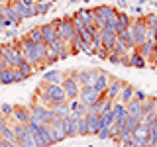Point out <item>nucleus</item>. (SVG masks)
<instances>
[{"mask_svg": "<svg viewBox=\"0 0 157 147\" xmlns=\"http://www.w3.org/2000/svg\"><path fill=\"white\" fill-rule=\"evenodd\" d=\"M24 4H26V6L29 8V10H36V2H33V0H22Z\"/></svg>", "mask_w": 157, "mask_h": 147, "instance_id": "52", "label": "nucleus"}, {"mask_svg": "<svg viewBox=\"0 0 157 147\" xmlns=\"http://www.w3.org/2000/svg\"><path fill=\"white\" fill-rule=\"evenodd\" d=\"M126 114H128L126 104H122V102L114 100V104H112V116H114V122H116V120H120V118H124Z\"/></svg>", "mask_w": 157, "mask_h": 147, "instance_id": "27", "label": "nucleus"}, {"mask_svg": "<svg viewBox=\"0 0 157 147\" xmlns=\"http://www.w3.org/2000/svg\"><path fill=\"white\" fill-rule=\"evenodd\" d=\"M6 37H16V29L8 28V29H6Z\"/></svg>", "mask_w": 157, "mask_h": 147, "instance_id": "53", "label": "nucleus"}, {"mask_svg": "<svg viewBox=\"0 0 157 147\" xmlns=\"http://www.w3.org/2000/svg\"><path fill=\"white\" fill-rule=\"evenodd\" d=\"M0 49H2V61H4V65H6V69H16L24 63V55L20 53L16 41L0 43Z\"/></svg>", "mask_w": 157, "mask_h": 147, "instance_id": "2", "label": "nucleus"}, {"mask_svg": "<svg viewBox=\"0 0 157 147\" xmlns=\"http://www.w3.org/2000/svg\"><path fill=\"white\" fill-rule=\"evenodd\" d=\"M32 135H33V141H36V145L37 147H49V143H47V139L43 137L39 131H32Z\"/></svg>", "mask_w": 157, "mask_h": 147, "instance_id": "40", "label": "nucleus"}, {"mask_svg": "<svg viewBox=\"0 0 157 147\" xmlns=\"http://www.w3.org/2000/svg\"><path fill=\"white\" fill-rule=\"evenodd\" d=\"M155 41H157V28H155Z\"/></svg>", "mask_w": 157, "mask_h": 147, "instance_id": "57", "label": "nucleus"}, {"mask_svg": "<svg viewBox=\"0 0 157 147\" xmlns=\"http://www.w3.org/2000/svg\"><path fill=\"white\" fill-rule=\"evenodd\" d=\"M98 98H100V94L94 90V88H81V94H78V100L82 102L86 108L94 106L98 102Z\"/></svg>", "mask_w": 157, "mask_h": 147, "instance_id": "10", "label": "nucleus"}, {"mask_svg": "<svg viewBox=\"0 0 157 147\" xmlns=\"http://www.w3.org/2000/svg\"><path fill=\"white\" fill-rule=\"evenodd\" d=\"M2 139H4V141H16V131H14V127H10V126L4 127Z\"/></svg>", "mask_w": 157, "mask_h": 147, "instance_id": "37", "label": "nucleus"}, {"mask_svg": "<svg viewBox=\"0 0 157 147\" xmlns=\"http://www.w3.org/2000/svg\"><path fill=\"white\" fill-rule=\"evenodd\" d=\"M112 104H114V100H110L108 96H100L98 98V102L94 106H90L88 108V112H94V114H104V112H108V110H112Z\"/></svg>", "mask_w": 157, "mask_h": 147, "instance_id": "14", "label": "nucleus"}, {"mask_svg": "<svg viewBox=\"0 0 157 147\" xmlns=\"http://www.w3.org/2000/svg\"><path fill=\"white\" fill-rule=\"evenodd\" d=\"M57 61H59V55H55V53H51V51H49L47 55H45V59H43V67H49V65H55Z\"/></svg>", "mask_w": 157, "mask_h": 147, "instance_id": "41", "label": "nucleus"}, {"mask_svg": "<svg viewBox=\"0 0 157 147\" xmlns=\"http://www.w3.org/2000/svg\"><path fill=\"white\" fill-rule=\"evenodd\" d=\"M92 10H94V14L104 18L106 22H116V18H118V8L110 6V4H102V6H96Z\"/></svg>", "mask_w": 157, "mask_h": 147, "instance_id": "12", "label": "nucleus"}, {"mask_svg": "<svg viewBox=\"0 0 157 147\" xmlns=\"http://www.w3.org/2000/svg\"><path fill=\"white\" fill-rule=\"evenodd\" d=\"M130 24H132V18L128 16L126 12H120L118 10V18H116V33H122L124 29L130 28Z\"/></svg>", "mask_w": 157, "mask_h": 147, "instance_id": "21", "label": "nucleus"}, {"mask_svg": "<svg viewBox=\"0 0 157 147\" xmlns=\"http://www.w3.org/2000/svg\"><path fill=\"white\" fill-rule=\"evenodd\" d=\"M147 134H149V126L144 124V122H141V124L137 126L134 131H132V135H134V137H137V139H144V141H147Z\"/></svg>", "mask_w": 157, "mask_h": 147, "instance_id": "29", "label": "nucleus"}, {"mask_svg": "<svg viewBox=\"0 0 157 147\" xmlns=\"http://www.w3.org/2000/svg\"><path fill=\"white\" fill-rule=\"evenodd\" d=\"M110 53H118V55H126V53H130V51L126 49V45H124V43H122V41H118V39H116V43L112 45Z\"/></svg>", "mask_w": 157, "mask_h": 147, "instance_id": "38", "label": "nucleus"}, {"mask_svg": "<svg viewBox=\"0 0 157 147\" xmlns=\"http://www.w3.org/2000/svg\"><path fill=\"white\" fill-rule=\"evenodd\" d=\"M26 75H24V73L22 71H20V69L16 67V69H14V82H22V81H26Z\"/></svg>", "mask_w": 157, "mask_h": 147, "instance_id": "44", "label": "nucleus"}, {"mask_svg": "<svg viewBox=\"0 0 157 147\" xmlns=\"http://www.w3.org/2000/svg\"><path fill=\"white\" fill-rule=\"evenodd\" d=\"M126 110H128V114L130 116H144V102H140V100H130L126 104Z\"/></svg>", "mask_w": 157, "mask_h": 147, "instance_id": "25", "label": "nucleus"}, {"mask_svg": "<svg viewBox=\"0 0 157 147\" xmlns=\"http://www.w3.org/2000/svg\"><path fill=\"white\" fill-rule=\"evenodd\" d=\"M0 116L2 118H12L14 116V106L12 104H0Z\"/></svg>", "mask_w": 157, "mask_h": 147, "instance_id": "39", "label": "nucleus"}, {"mask_svg": "<svg viewBox=\"0 0 157 147\" xmlns=\"http://www.w3.org/2000/svg\"><path fill=\"white\" fill-rule=\"evenodd\" d=\"M41 78H43V82H47V85H61L63 82V73L61 71H45Z\"/></svg>", "mask_w": 157, "mask_h": 147, "instance_id": "22", "label": "nucleus"}, {"mask_svg": "<svg viewBox=\"0 0 157 147\" xmlns=\"http://www.w3.org/2000/svg\"><path fill=\"white\" fill-rule=\"evenodd\" d=\"M96 135L100 137V139H108V137H110V130H108V127H100Z\"/></svg>", "mask_w": 157, "mask_h": 147, "instance_id": "45", "label": "nucleus"}, {"mask_svg": "<svg viewBox=\"0 0 157 147\" xmlns=\"http://www.w3.org/2000/svg\"><path fill=\"white\" fill-rule=\"evenodd\" d=\"M14 8H16V12L20 14V18L22 20H29V18H33V16H37L36 14V10H29L26 4L22 2V0H16L14 2Z\"/></svg>", "mask_w": 157, "mask_h": 147, "instance_id": "20", "label": "nucleus"}, {"mask_svg": "<svg viewBox=\"0 0 157 147\" xmlns=\"http://www.w3.org/2000/svg\"><path fill=\"white\" fill-rule=\"evenodd\" d=\"M122 145H124V147H134V143H132V135L124 137V139H122Z\"/></svg>", "mask_w": 157, "mask_h": 147, "instance_id": "49", "label": "nucleus"}, {"mask_svg": "<svg viewBox=\"0 0 157 147\" xmlns=\"http://www.w3.org/2000/svg\"><path fill=\"white\" fill-rule=\"evenodd\" d=\"M134 94H136V88L126 82V86L122 88L120 96H118V102H122V104H128L130 100H134Z\"/></svg>", "mask_w": 157, "mask_h": 147, "instance_id": "26", "label": "nucleus"}, {"mask_svg": "<svg viewBox=\"0 0 157 147\" xmlns=\"http://www.w3.org/2000/svg\"><path fill=\"white\" fill-rule=\"evenodd\" d=\"M0 141H2V135H0Z\"/></svg>", "mask_w": 157, "mask_h": 147, "instance_id": "61", "label": "nucleus"}, {"mask_svg": "<svg viewBox=\"0 0 157 147\" xmlns=\"http://www.w3.org/2000/svg\"><path fill=\"white\" fill-rule=\"evenodd\" d=\"M29 112H32V118L37 120L39 124H49V122H51V116H53L51 108H47L43 104H37V102H33V104L29 106Z\"/></svg>", "mask_w": 157, "mask_h": 147, "instance_id": "5", "label": "nucleus"}, {"mask_svg": "<svg viewBox=\"0 0 157 147\" xmlns=\"http://www.w3.org/2000/svg\"><path fill=\"white\" fill-rule=\"evenodd\" d=\"M82 2H90V0H82Z\"/></svg>", "mask_w": 157, "mask_h": 147, "instance_id": "58", "label": "nucleus"}, {"mask_svg": "<svg viewBox=\"0 0 157 147\" xmlns=\"http://www.w3.org/2000/svg\"><path fill=\"white\" fill-rule=\"evenodd\" d=\"M69 102V108H71V112H77V108L81 106V100L78 98H75V100H67Z\"/></svg>", "mask_w": 157, "mask_h": 147, "instance_id": "48", "label": "nucleus"}, {"mask_svg": "<svg viewBox=\"0 0 157 147\" xmlns=\"http://www.w3.org/2000/svg\"><path fill=\"white\" fill-rule=\"evenodd\" d=\"M0 39H2V33H0ZM0 43H2V41H0Z\"/></svg>", "mask_w": 157, "mask_h": 147, "instance_id": "59", "label": "nucleus"}, {"mask_svg": "<svg viewBox=\"0 0 157 147\" xmlns=\"http://www.w3.org/2000/svg\"><path fill=\"white\" fill-rule=\"evenodd\" d=\"M144 22H145L147 32H155V28H157V14H145Z\"/></svg>", "mask_w": 157, "mask_h": 147, "instance_id": "33", "label": "nucleus"}, {"mask_svg": "<svg viewBox=\"0 0 157 147\" xmlns=\"http://www.w3.org/2000/svg\"><path fill=\"white\" fill-rule=\"evenodd\" d=\"M112 124H114V116H112V110L104 112V114H100V127H108L110 130Z\"/></svg>", "mask_w": 157, "mask_h": 147, "instance_id": "34", "label": "nucleus"}, {"mask_svg": "<svg viewBox=\"0 0 157 147\" xmlns=\"http://www.w3.org/2000/svg\"><path fill=\"white\" fill-rule=\"evenodd\" d=\"M49 2H55V0H49Z\"/></svg>", "mask_w": 157, "mask_h": 147, "instance_id": "60", "label": "nucleus"}, {"mask_svg": "<svg viewBox=\"0 0 157 147\" xmlns=\"http://www.w3.org/2000/svg\"><path fill=\"white\" fill-rule=\"evenodd\" d=\"M53 114L61 116V118H67L69 114H71V108H69V102H61V104H53L51 106Z\"/></svg>", "mask_w": 157, "mask_h": 147, "instance_id": "28", "label": "nucleus"}, {"mask_svg": "<svg viewBox=\"0 0 157 147\" xmlns=\"http://www.w3.org/2000/svg\"><path fill=\"white\" fill-rule=\"evenodd\" d=\"M130 29H132V37H134L136 47H141V45H144V43L147 41V28H145L144 16H141V18H136V20H132Z\"/></svg>", "mask_w": 157, "mask_h": 147, "instance_id": "4", "label": "nucleus"}, {"mask_svg": "<svg viewBox=\"0 0 157 147\" xmlns=\"http://www.w3.org/2000/svg\"><path fill=\"white\" fill-rule=\"evenodd\" d=\"M96 77H98V69H94V71H81L77 77V82L81 85V88H92Z\"/></svg>", "mask_w": 157, "mask_h": 147, "instance_id": "8", "label": "nucleus"}, {"mask_svg": "<svg viewBox=\"0 0 157 147\" xmlns=\"http://www.w3.org/2000/svg\"><path fill=\"white\" fill-rule=\"evenodd\" d=\"M18 69H20V71H22V73H24V75H26L28 78H29V77H32V75H33V73H36V67H33V65H32V63H28V61H24V63H22V65H20Z\"/></svg>", "mask_w": 157, "mask_h": 147, "instance_id": "36", "label": "nucleus"}, {"mask_svg": "<svg viewBox=\"0 0 157 147\" xmlns=\"http://www.w3.org/2000/svg\"><path fill=\"white\" fill-rule=\"evenodd\" d=\"M57 37L59 41H65L67 45H71L75 41L77 33H75V28H73V18L67 16V18H61V26L57 28Z\"/></svg>", "mask_w": 157, "mask_h": 147, "instance_id": "3", "label": "nucleus"}, {"mask_svg": "<svg viewBox=\"0 0 157 147\" xmlns=\"http://www.w3.org/2000/svg\"><path fill=\"white\" fill-rule=\"evenodd\" d=\"M12 118H16L18 124L28 126L29 120H32V112H29L28 106H14V116H12Z\"/></svg>", "mask_w": 157, "mask_h": 147, "instance_id": "15", "label": "nucleus"}, {"mask_svg": "<svg viewBox=\"0 0 157 147\" xmlns=\"http://www.w3.org/2000/svg\"><path fill=\"white\" fill-rule=\"evenodd\" d=\"M134 98H136V100H140V102H145V100H147V94H145L144 90H137V88H136V94H134Z\"/></svg>", "mask_w": 157, "mask_h": 147, "instance_id": "47", "label": "nucleus"}, {"mask_svg": "<svg viewBox=\"0 0 157 147\" xmlns=\"http://www.w3.org/2000/svg\"><path fill=\"white\" fill-rule=\"evenodd\" d=\"M110 78H112V77H108L106 73L98 71V77H96V81H94V85H92V88H94V90H96L100 96H104L106 90H108V85H110Z\"/></svg>", "mask_w": 157, "mask_h": 147, "instance_id": "13", "label": "nucleus"}, {"mask_svg": "<svg viewBox=\"0 0 157 147\" xmlns=\"http://www.w3.org/2000/svg\"><path fill=\"white\" fill-rule=\"evenodd\" d=\"M153 147H157V143H155V145H153Z\"/></svg>", "mask_w": 157, "mask_h": 147, "instance_id": "63", "label": "nucleus"}, {"mask_svg": "<svg viewBox=\"0 0 157 147\" xmlns=\"http://www.w3.org/2000/svg\"><path fill=\"white\" fill-rule=\"evenodd\" d=\"M37 96H39L37 104H43V106H53V104L67 102V94H65V90H63L61 85H47V82H41V86L37 88Z\"/></svg>", "mask_w": 157, "mask_h": 147, "instance_id": "1", "label": "nucleus"}, {"mask_svg": "<svg viewBox=\"0 0 157 147\" xmlns=\"http://www.w3.org/2000/svg\"><path fill=\"white\" fill-rule=\"evenodd\" d=\"M118 41L124 43L128 51H134V49H136V43H134V37H132V29H130V28L124 29L122 33H118Z\"/></svg>", "mask_w": 157, "mask_h": 147, "instance_id": "23", "label": "nucleus"}, {"mask_svg": "<svg viewBox=\"0 0 157 147\" xmlns=\"http://www.w3.org/2000/svg\"><path fill=\"white\" fill-rule=\"evenodd\" d=\"M8 126V122H6V118H2L0 116V135H2V131H4V127Z\"/></svg>", "mask_w": 157, "mask_h": 147, "instance_id": "51", "label": "nucleus"}, {"mask_svg": "<svg viewBox=\"0 0 157 147\" xmlns=\"http://www.w3.org/2000/svg\"><path fill=\"white\" fill-rule=\"evenodd\" d=\"M61 86H63V90H65V94H67V100H75V98H78V94H81V85H78L75 78H71L69 75L63 77Z\"/></svg>", "mask_w": 157, "mask_h": 147, "instance_id": "6", "label": "nucleus"}, {"mask_svg": "<svg viewBox=\"0 0 157 147\" xmlns=\"http://www.w3.org/2000/svg\"><path fill=\"white\" fill-rule=\"evenodd\" d=\"M108 61H110V63H114V65H120V63H122V55H118V53H110Z\"/></svg>", "mask_w": 157, "mask_h": 147, "instance_id": "46", "label": "nucleus"}, {"mask_svg": "<svg viewBox=\"0 0 157 147\" xmlns=\"http://www.w3.org/2000/svg\"><path fill=\"white\" fill-rule=\"evenodd\" d=\"M147 65V61L144 57H141L140 49H134V51H130V67H136V69H144Z\"/></svg>", "mask_w": 157, "mask_h": 147, "instance_id": "24", "label": "nucleus"}, {"mask_svg": "<svg viewBox=\"0 0 157 147\" xmlns=\"http://www.w3.org/2000/svg\"><path fill=\"white\" fill-rule=\"evenodd\" d=\"M51 8H53V2H49V0H43V2L36 4V14H37V16H43V14H47Z\"/></svg>", "mask_w": 157, "mask_h": 147, "instance_id": "35", "label": "nucleus"}, {"mask_svg": "<svg viewBox=\"0 0 157 147\" xmlns=\"http://www.w3.org/2000/svg\"><path fill=\"white\" fill-rule=\"evenodd\" d=\"M4 143H6V147H20L18 141H4Z\"/></svg>", "mask_w": 157, "mask_h": 147, "instance_id": "54", "label": "nucleus"}, {"mask_svg": "<svg viewBox=\"0 0 157 147\" xmlns=\"http://www.w3.org/2000/svg\"><path fill=\"white\" fill-rule=\"evenodd\" d=\"M118 6H120V8H124V6H126V0H118Z\"/></svg>", "mask_w": 157, "mask_h": 147, "instance_id": "55", "label": "nucleus"}, {"mask_svg": "<svg viewBox=\"0 0 157 147\" xmlns=\"http://www.w3.org/2000/svg\"><path fill=\"white\" fill-rule=\"evenodd\" d=\"M94 55H96L98 59H102V61H108V57H110V51H108L106 47H100V49L94 53Z\"/></svg>", "mask_w": 157, "mask_h": 147, "instance_id": "43", "label": "nucleus"}, {"mask_svg": "<svg viewBox=\"0 0 157 147\" xmlns=\"http://www.w3.org/2000/svg\"><path fill=\"white\" fill-rule=\"evenodd\" d=\"M26 39H29V41H33V43H45L43 41V33H41V26L33 28L32 32L26 36Z\"/></svg>", "mask_w": 157, "mask_h": 147, "instance_id": "30", "label": "nucleus"}, {"mask_svg": "<svg viewBox=\"0 0 157 147\" xmlns=\"http://www.w3.org/2000/svg\"><path fill=\"white\" fill-rule=\"evenodd\" d=\"M86 120V127H88V135H96L98 130H100V116L94 114V112H88L85 116Z\"/></svg>", "mask_w": 157, "mask_h": 147, "instance_id": "16", "label": "nucleus"}, {"mask_svg": "<svg viewBox=\"0 0 157 147\" xmlns=\"http://www.w3.org/2000/svg\"><path fill=\"white\" fill-rule=\"evenodd\" d=\"M41 33H43V41H45L47 45H51V43L59 41V37H57V29L53 28L51 24H43V26H41Z\"/></svg>", "mask_w": 157, "mask_h": 147, "instance_id": "18", "label": "nucleus"}, {"mask_svg": "<svg viewBox=\"0 0 157 147\" xmlns=\"http://www.w3.org/2000/svg\"><path fill=\"white\" fill-rule=\"evenodd\" d=\"M12 82H14V69H4V71H0V86L12 85Z\"/></svg>", "mask_w": 157, "mask_h": 147, "instance_id": "31", "label": "nucleus"}, {"mask_svg": "<svg viewBox=\"0 0 157 147\" xmlns=\"http://www.w3.org/2000/svg\"><path fill=\"white\" fill-rule=\"evenodd\" d=\"M88 147H94V145H88Z\"/></svg>", "mask_w": 157, "mask_h": 147, "instance_id": "62", "label": "nucleus"}, {"mask_svg": "<svg viewBox=\"0 0 157 147\" xmlns=\"http://www.w3.org/2000/svg\"><path fill=\"white\" fill-rule=\"evenodd\" d=\"M126 86V82L122 81V78H116V77H112L110 78V85H108V90H106V94L110 100H118V96H120V92H122V88Z\"/></svg>", "mask_w": 157, "mask_h": 147, "instance_id": "11", "label": "nucleus"}, {"mask_svg": "<svg viewBox=\"0 0 157 147\" xmlns=\"http://www.w3.org/2000/svg\"><path fill=\"white\" fill-rule=\"evenodd\" d=\"M4 18L10 20V22H12L16 28L24 22V20L20 18V14L16 12V8H14V2H12V4H4Z\"/></svg>", "mask_w": 157, "mask_h": 147, "instance_id": "17", "label": "nucleus"}, {"mask_svg": "<svg viewBox=\"0 0 157 147\" xmlns=\"http://www.w3.org/2000/svg\"><path fill=\"white\" fill-rule=\"evenodd\" d=\"M78 135H88V127H86V120L85 118H78Z\"/></svg>", "mask_w": 157, "mask_h": 147, "instance_id": "42", "label": "nucleus"}, {"mask_svg": "<svg viewBox=\"0 0 157 147\" xmlns=\"http://www.w3.org/2000/svg\"><path fill=\"white\" fill-rule=\"evenodd\" d=\"M33 2H36V4H39V2H43V0H33Z\"/></svg>", "mask_w": 157, "mask_h": 147, "instance_id": "56", "label": "nucleus"}, {"mask_svg": "<svg viewBox=\"0 0 157 147\" xmlns=\"http://www.w3.org/2000/svg\"><path fill=\"white\" fill-rule=\"evenodd\" d=\"M100 39H102V47H106L108 51H110L112 45H114L116 39H118V33L116 32H108V29L100 28Z\"/></svg>", "mask_w": 157, "mask_h": 147, "instance_id": "19", "label": "nucleus"}, {"mask_svg": "<svg viewBox=\"0 0 157 147\" xmlns=\"http://www.w3.org/2000/svg\"><path fill=\"white\" fill-rule=\"evenodd\" d=\"M153 112H157V98L147 96V100L144 102V116L145 114H153Z\"/></svg>", "mask_w": 157, "mask_h": 147, "instance_id": "32", "label": "nucleus"}, {"mask_svg": "<svg viewBox=\"0 0 157 147\" xmlns=\"http://www.w3.org/2000/svg\"><path fill=\"white\" fill-rule=\"evenodd\" d=\"M36 131H39V134L45 137L49 145H55V143H59V141L65 139V135H61L55 127H51L49 124H41V126H39V130H36Z\"/></svg>", "mask_w": 157, "mask_h": 147, "instance_id": "7", "label": "nucleus"}, {"mask_svg": "<svg viewBox=\"0 0 157 147\" xmlns=\"http://www.w3.org/2000/svg\"><path fill=\"white\" fill-rule=\"evenodd\" d=\"M120 65H124V67H130V53L122 55V63H120Z\"/></svg>", "mask_w": 157, "mask_h": 147, "instance_id": "50", "label": "nucleus"}, {"mask_svg": "<svg viewBox=\"0 0 157 147\" xmlns=\"http://www.w3.org/2000/svg\"><path fill=\"white\" fill-rule=\"evenodd\" d=\"M73 18L78 20V22L85 24V28H92L94 26V14H92V8H78Z\"/></svg>", "mask_w": 157, "mask_h": 147, "instance_id": "9", "label": "nucleus"}]
</instances>
